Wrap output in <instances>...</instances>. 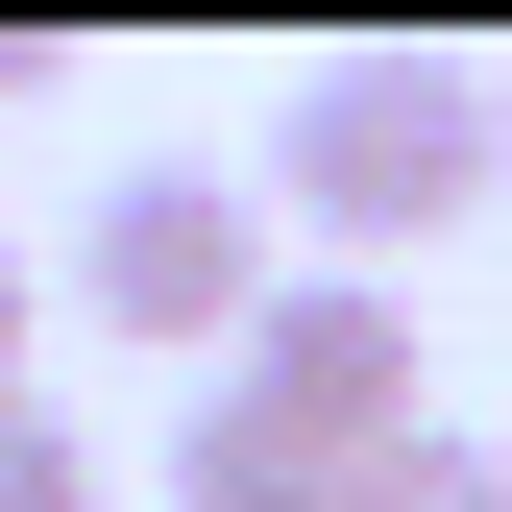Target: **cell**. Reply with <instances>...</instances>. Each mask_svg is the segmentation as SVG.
Listing matches in <instances>:
<instances>
[{"label":"cell","instance_id":"cell-1","mask_svg":"<svg viewBox=\"0 0 512 512\" xmlns=\"http://www.w3.org/2000/svg\"><path fill=\"white\" fill-rule=\"evenodd\" d=\"M269 196L317 220V269H391V244H439V220H488V196H512V98L464 74V49H317Z\"/></svg>","mask_w":512,"mask_h":512},{"label":"cell","instance_id":"cell-2","mask_svg":"<svg viewBox=\"0 0 512 512\" xmlns=\"http://www.w3.org/2000/svg\"><path fill=\"white\" fill-rule=\"evenodd\" d=\"M74 317L147 366H244V317H269V196L244 171H122L74 220Z\"/></svg>","mask_w":512,"mask_h":512},{"label":"cell","instance_id":"cell-3","mask_svg":"<svg viewBox=\"0 0 512 512\" xmlns=\"http://www.w3.org/2000/svg\"><path fill=\"white\" fill-rule=\"evenodd\" d=\"M269 439H317V464H391V439L439 415V366H415V293L391 269H269V317H244V366H220Z\"/></svg>","mask_w":512,"mask_h":512},{"label":"cell","instance_id":"cell-4","mask_svg":"<svg viewBox=\"0 0 512 512\" xmlns=\"http://www.w3.org/2000/svg\"><path fill=\"white\" fill-rule=\"evenodd\" d=\"M171 512H342V464H317V439H269L244 391H196V415H171Z\"/></svg>","mask_w":512,"mask_h":512},{"label":"cell","instance_id":"cell-5","mask_svg":"<svg viewBox=\"0 0 512 512\" xmlns=\"http://www.w3.org/2000/svg\"><path fill=\"white\" fill-rule=\"evenodd\" d=\"M342 512H512V464H488L464 415H415L391 464H342Z\"/></svg>","mask_w":512,"mask_h":512},{"label":"cell","instance_id":"cell-6","mask_svg":"<svg viewBox=\"0 0 512 512\" xmlns=\"http://www.w3.org/2000/svg\"><path fill=\"white\" fill-rule=\"evenodd\" d=\"M0 512H122V488H98V439L49 415V391H0Z\"/></svg>","mask_w":512,"mask_h":512},{"label":"cell","instance_id":"cell-7","mask_svg":"<svg viewBox=\"0 0 512 512\" xmlns=\"http://www.w3.org/2000/svg\"><path fill=\"white\" fill-rule=\"evenodd\" d=\"M49 74H74V49H49V25H0V98H49Z\"/></svg>","mask_w":512,"mask_h":512},{"label":"cell","instance_id":"cell-8","mask_svg":"<svg viewBox=\"0 0 512 512\" xmlns=\"http://www.w3.org/2000/svg\"><path fill=\"white\" fill-rule=\"evenodd\" d=\"M25 317H49V293H25V269H0V391H25Z\"/></svg>","mask_w":512,"mask_h":512}]
</instances>
